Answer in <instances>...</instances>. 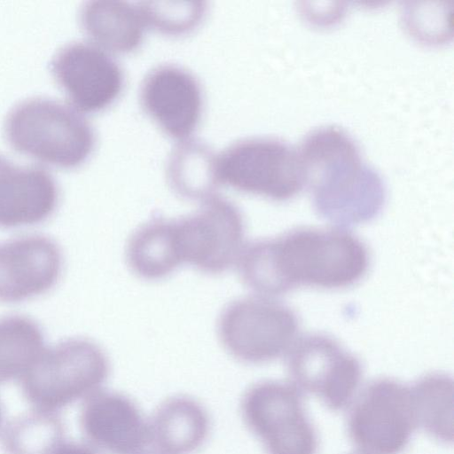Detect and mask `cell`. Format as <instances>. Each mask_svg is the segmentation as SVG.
Listing matches in <instances>:
<instances>
[{
  "instance_id": "obj_1",
  "label": "cell",
  "mask_w": 454,
  "mask_h": 454,
  "mask_svg": "<svg viewBox=\"0 0 454 454\" xmlns=\"http://www.w3.org/2000/svg\"><path fill=\"white\" fill-rule=\"evenodd\" d=\"M237 265L245 285L268 297L301 286H352L365 275L369 254L345 230L304 228L245 245Z\"/></svg>"
},
{
  "instance_id": "obj_2",
  "label": "cell",
  "mask_w": 454,
  "mask_h": 454,
  "mask_svg": "<svg viewBox=\"0 0 454 454\" xmlns=\"http://www.w3.org/2000/svg\"><path fill=\"white\" fill-rule=\"evenodd\" d=\"M314 207L338 227L374 219L386 201L380 175L364 161L353 137L340 128L315 129L298 149Z\"/></svg>"
},
{
  "instance_id": "obj_3",
  "label": "cell",
  "mask_w": 454,
  "mask_h": 454,
  "mask_svg": "<svg viewBox=\"0 0 454 454\" xmlns=\"http://www.w3.org/2000/svg\"><path fill=\"white\" fill-rule=\"evenodd\" d=\"M4 134L17 152L63 168L82 164L95 145L87 119L70 106L47 98L16 105L4 121Z\"/></svg>"
},
{
  "instance_id": "obj_4",
  "label": "cell",
  "mask_w": 454,
  "mask_h": 454,
  "mask_svg": "<svg viewBox=\"0 0 454 454\" xmlns=\"http://www.w3.org/2000/svg\"><path fill=\"white\" fill-rule=\"evenodd\" d=\"M110 371L107 356L83 338L43 349L20 379L25 398L36 410L56 412L99 390Z\"/></svg>"
},
{
  "instance_id": "obj_5",
  "label": "cell",
  "mask_w": 454,
  "mask_h": 454,
  "mask_svg": "<svg viewBox=\"0 0 454 454\" xmlns=\"http://www.w3.org/2000/svg\"><path fill=\"white\" fill-rule=\"evenodd\" d=\"M299 322L287 306L266 296H249L230 302L217 321L224 349L236 360L259 364L288 352Z\"/></svg>"
},
{
  "instance_id": "obj_6",
  "label": "cell",
  "mask_w": 454,
  "mask_h": 454,
  "mask_svg": "<svg viewBox=\"0 0 454 454\" xmlns=\"http://www.w3.org/2000/svg\"><path fill=\"white\" fill-rule=\"evenodd\" d=\"M221 184L274 200H286L306 185L299 151L277 137L239 141L217 157Z\"/></svg>"
},
{
  "instance_id": "obj_7",
  "label": "cell",
  "mask_w": 454,
  "mask_h": 454,
  "mask_svg": "<svg viewBox=\"0 0 454 454\" xmlns=\"http://www.w3.org/2000/svg\"><path fill=\"white\" fill-rule=\"evenodd\" d=\"M242 419L267 454H317L318 438L294 385L263 380L245 392Z\"/></svg>"
},
{
  "instance_id": "obj_8",
  "label": "cell",
  "mask_w": 454,
  "mask_h": 454,
  "mask_svg": "<svg viewBox=\"0 0 454 454\" xmlns=\"http://www.w3.org/2000/svg\"><path fill=\"white\" fill-rule=\"evenodd\" d=\"M417 427L411 388L390 378L365 386L348 416V433L363 454H401Z\"/></svg>"
},
{
  "instance_id": "obj_9",
  "label": "cell",
  "mask_w": 454,
  "mask_h": 454,
  "mask_svg": "<svg viewBox=\"0 0 454 454\" xmlns=\"http://www.w3.org/2000/svg\"><path fill=\"white\" fill-rule=\"evenodd\" d=\"M176 223L183 263L212 275L237 264L245 247V222L233 202L214 195Z\"/></svg>"
},
{
  "instance_id": "obj_10",
  "label": "cell",
  "mask_w": 454,
  "mask_h": 454,
  "mask_svg": "<svg viewBox=\"0 0 454 454\" xmlns=\"http://www.w3.org/2000/svg\"><path fill=\"white\" fill-rule=\"evenodd\" d=\"M288 353V372L298 389L318 397L333 411L350 404L363 374L356 356L323 334L301 337Z\"/></svg>"
},
{
  "instance_id": "obj_11",
  "label": "cell",
  "mask_w": 454,
  "mask_h": 454,
  "mask_svg": "<svg viewBox=\"0 0 454 454\" xmlns=\"http://www.w3.org/2000/svg\"><path fill=\"white\" fill-rule=\"evenodd\" d=\"M51 73L70 102L83 112H98L112 105L123 88L119 64L97 45L74 42L59 50Z\"/></svg>"
},
{
  "instance_id": "obj_12",
  "label": "cell",
  "mask_w": 454,
  "mask_h": 454,
  "mask_svg": "<svg viewBox=\"0 0 454 454\" xmlns=\"http://www.w3.org/2000/svg\"><path fill=\"white\" fill-rule=\"evenodd\" d=\"M88 442L106 454H140L151 442L150 426L127 395L98 390L88 396L80 414Z\"/></svg>"
},
{
  "instance_id": "obj_13",
  "label": "cell",
  "mask_w": 454,
  "mask_h": 454,
  "mask_svg": "<svg viewBox=\"0 0 454 454\" xmlns=\"http://www.w3.org/2000/svg\"><path fill=\"white\" fill-rule=\"evenodd\" d=\"M62 269L51 239L25 236L0 243V301L20 302L49 291Z\"/></svg>"
},
{
  "instance_id": "obj_14",
  "label": "cell",
  "mask_w": 454,
  "mask_h": 454,
  "mask_svg": "<svg viewBox=\"0 0 454 454\" xmlns=\"http://www.w3.org/2000/svg\"><path fill=\"white\" fill-rule=\"evenodd\" d=\"M140 99L145 112L172 137L186 138L200 121V85L180 67L164 65L151 71L141 85Z\"/></svg>"
},
{
  "instance_id": "obj_15",
  "label": "cell",
  "mask_w": 454,
  "mask_h": 454,
  "mask_svg": "<svg viewBox=\"0 0 454 454\" xmlns=\"http://www.w3.org/2000/svg\"><path fill=\"white\" fill-rule=\"evenodd\" d=\"M59 190L53 176L38 166H20L0 155V227L32 225L55 210Z\"/></svg>"
},
{
  "instance_id": "obj_16",
  "label": "cell",
  "mask_w": 454,
  "mask_h": 454,
  "mask_svg": "<svg viewBox=\"0 0 454 454\" xmlns=\"http://www.w3.org/2000/svg\"><path fill=\"white\" fill-rule=\"evenodd\" d=\"M149 426L151 442L162 454H192L206 442L210 428L205 408L186 395L161 403Z\"/></svg>"
},
{
  "instance_id": "obj_17",
  "label": "cell",
  "mask_w": 454,
  "mask_h": 454,
  "mask_svg": "<svg viewBox=\"0 0 454 454\" xmlns=\"http://www.w3.org/2000/svg\"><path fill=\"white\" fill-rule=\"evenodd\" d=\"M129 268L145 280H160L174 272L183 260L176 219L153 217L138 227L126 247Z\"/></svg>"
},
{
  "instance_id": "obj_18",
  "label": "cell",
  "mask_w": 454,
  "mask_h": 454,
  "mask_svg": "<svg viewBox=\"0 0 454 454\" xmlns=\"http://www.w3.org/2000/svg\"><path fill=\"white\" fill-rule=\"evenodd\" d=\"M84 33L97 46L129 52L143 41L145 22L138 7L122 1L86 2L80 12Z\"/></svg>"
},
{
  "instance_id": "obj_19",
  "label": "cell",
  "mask_w": 454,
  "mask_h": 454,
  "mask_svg": "<svg viewBox=\"0 0 454 454\" xmlns=\"http://www.w3.org/2000/svg\"><path fill=\"white\" fill-rule=\"evenodd\" d=\"M168 177L177 195L203 201L214 196L221 184L217 157L200 141L184 140L170 155Z\"/></svg>"
},
{
  "instance_id": "obj_20",
  "label": "cell",
  "mask_w": 454,
  "mask_h": 454,
  "mask_svg": "<svg viewBox=\"0 0 454 454\" xmlns=\"http://www.w3.org/2000/svg\"><path fill=\"white\" fill-rule=\"evenodd\" d=\"M417 427L444 443L453 442V380L431 372L411 387Z\"/></svg>"
},
{
  "instance_id": "obj_21",
  "label": "cell",
  "mask_w": 454,
  "mask_h": 454,
  "mask_svg": "<svg viewBox=\"0 0 454 454\" xmlns=\"http://www.w3.org/2000/svg\"><path fill=\"white\" fill-rule=\"evenodd\" d=\"M39 325L22 316L0 318V385L21 379L43 351Z\"/></svg>"
},
{
  "instance_id": "obj_22",
  "label": "cell",
  "mask_w": 454,
  "mask_h": 454,
  "mask_svg": "<svg viewBox=\"0 0 454 454\" xmlns=\"http://www.w3.org/2000/svg\"><path fill=\"white\" fill-rule=\"evenodd\" d=\"M63 436V423L55 412L35 409L6 425L2 445L6 454H52Z\"/></svg>"
},
{
  "instance_id": "obj_23",
  "label": "cell",
  "mask_w": 454,
  "mask_h": 454,
  "mask_svg": "<svg viewBox=\"0 0 454 454\" xmlns=\"http://www.w3.org/2000/svg\"><path fill=\"white\" fill-rule=\"evenodd\" d=\"M145 23L168 35H181L202 20L204 2H142L138 7Z\"/></svg>"
},
{
  "instance_id": "obj_24",
  "label": "cell",
  "mask_w": 454,
  "mask_h": 454,
  "mask_svg": "<svg viewBox=\"0 0 454 454\" xmlns=\"http://www.w3.org/2000/svg\"><path fill=\"white\" fill-rule=\"evenodd\" d=\"M52 454H98L94 449L88 445L67 442H61Z\"/></svg>"
},
{
  "instance_id": "obj_25",
  "label": "cell",
  "mask_w": 454,
  "mask_h": 454,
  "mask_svg": "<svg viewBox=\"0 0 454 454\" xmlns=\"http://www.w3.org/2000/svg\"><path fill=\"white\" fill-rule=\"evenodd\" d=\"M3 419H4V411H3L2 405L0 404V428H1L2 424H3Z\"/></svg>"
},
{
  "instance_id": "obj_26",
  "label": "cell",
  "mask_w": 454,
  "mask_h": 454,
  "mask_svg": "<svg viewBox=\"0 0 454 454\" xmlns=\"http://www.w3.org/2000/svg\"><path fill=\"white\" fill-rule=\"evenodd\" d=\"M140 454H162V453L157 451L156 450L154 451H148L145 450V451L141 452Z\"/></svg>"
}]
</instances>
